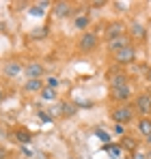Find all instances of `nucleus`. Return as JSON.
<instances>
[{
	"instance_id": "1",
	"label": "nucleus",
	"mask_w": 151,
	"mask_h": 159,
	"mask_svg": "<svg viewBox=\"0 0 151 159\" xmlns=\"http://www.w3.org/2000/svg\"><path fill=\"white\" fill-rule=\"evenodd\" d=\"M97 45H100V37H97L95 32H91V30L82 32V37H80V41H78V50H80V52L89 54V52H93V50H97Z\"/></svg>"
},
{
	"instance_id": "2",
	"label": "nucleus",
	"mask_w": 151,
	"mask_h": 159,
	"mask_svg": "<svg viewBox=\"0 0 151 159\" xmlns=\"http://www.w3.org/2000/svg\"><path fill=\"white\" fill-rule=\"evenodd\" d=\"M134 107L127 106V103H123V106H117L114 110H112V120L114 123H119V125H127L132 118H134Z\"/></svg>"
},
{
	"instance_id": "3",
	"label": "nucleus",
	"mask_w": 151,
	"mask_h": 159,
	"mask_svg": "<svg viewBox=\"0 0 151 159\" xmlns=\"http://www.w3.org/2000/svg\"><path fill=\"white\" fill-rule=\"evenodd\" d=\"M24 73H26V80H41L43 73H46V67L39 60H30V62H26Z\"/></svg>"
},
{
	"instance_id": "4",
	"label": "nucleus",
	"mask_w": 151,
	"mask_h": 159,
	"mask_svg": "<svg viewBox=\"0 0 151 159\" xmlns=\"http://www.w3.org/2000/svg\"><path fill=\"white\" fill-rule=\"evenodd\" d=\"M24 62L22 60H7L4 62V67H2V73L7 75V78H20V73H24Z\"/></svg>"
},
{
	"instance_id": "5",
	"label": "nucleus",
	"mask_w": 151,
	"mask_h": 159,
	"mask_svg": "<svg viewBox=\"0 0 151 159\" xmlns=\"http://www.w3.org/2000/svg\"><path fill=\"white\" fill-rule=\"evenodd\" d=\"M114 60H117L119 65H129V62H134V60H136V50H134V45L129 43L127 48L119 50V52L114 54Z\"/></svg>"
},
{
	"instance_id": "6",
	"label": "nucleus",
	"mask_w": 151,
	"mask_h": 159,
	"mask_svg": "<svg viewBox=\"0 0 151 159\" xmlns=\"http://www.w3.org/2000/svg\"><path fill=\"white\" fill-rule=\"evenodd\" d=\"M123 32H125V24H123V22H110V24L106 26V30H104V34H106L108 41L123 37Z\"/></svg>"
},
{
	"instance_id": "7",
	"label": "nucleus",
	"mask_w": 151,
	"mask_h": 159,
	"mask_svg": "<svg viewBox=\"0 0 151 159\" xmlns=\"http://www.w3.org/2000/svg\"><path fill=\"white\" fill-rule=\"evenodd\" d=\"M134 110H136V112H140V114H147V112H151V95H147V93H140V95L134 99Z\"/></svg>"
},
{
	"instance_id": "8",
	"label": "nucleus",
	"mask_w": 151,
	"mask_h": 159,
	"mask_svg": "<svg viewBox=\"0 0 151 159\" xmlns=\"http://www.w3.org/2000/svg\"><path fill=\"white\" fill-rule=\"evenodd\" d=\"M112 99H114L119 106L127 103V101L132 99V88H129V84H127V86H121V88H112Z\"/></svg>"
},
{
	"instance_id": "9",
	"label": "nucleus",
	"mask_w": 151,
	"mask_h": 159,
	"mask_svg": "<svg viewBox=\"0 0 151 159\" xmlns=\"http://www.w3.org/2000/svg\"><path fill=\"white\" fill-rule=\"evenodd\" d=\"M43 88H46L43 80H26V84H24V90L30 93V95H41Z\"/></svg>"
},
{
	"instance_id": "10",
	"label": "nucleus",
	"mask_w": 151,
	"mask_h": 159,
	"mask_svg": "<svg viewBox=\"0 0 151 159\" xmlns=\"http://www.w3.org/2000/svg\"><path fill=\"white\" fill-rule=\"evenodd\" d=\"M129 45V37H119V39H112V41H108V50L112 54H117L119 50H123V48H127Z\"/></svg>"
},
{
	"instance_id": "11",
	"label": "nucleus",
	"mask_w": 151,
	"mask_h": 159,
	"mask_svg": "<svg viewBox=\"0 0 151 159\" xmlns=\"http://www.w3.org/2000/svg\"><path fill=\"white\" fill-rule=\"evenodd\" d=\"M71 13V2H54V15L56 17H65Z\"/></svg>"
},
{
	"instance_id": "12",
	"label": "nucleus",
	"mask_w": 151,
	"mask_h": 159,
	"mask_svg": "<svg viewBox=\"0 0 151 159\" xmlns=\"http://www.w3.org/2000/svg\"><path fill=\"white\" fill-rule=\"evenodd\" d=\"M127 86V75L125 73H112L110 75V88H121Z\"/></svg>"
},
{
	"instance_id": "13",
	"label": "nucleus",
	"mask_w": 151,
	"mask_h": 159,
	"mask_svg": "<svg viewBox=\"0 0 151 159\" xmlns=\"http://www.w3.org/2000/svg\"><path fill=\"white\" fill-rule=\"evenodd\" d=\"M74 26L78 28V30H82V32H86V28L91 26V17H89V15H76Z\"/></svg>"
},
{
	"instance_id": "14",
	"label": "nucleus",
	"mask_w": 151,
	"mask_h": 159,
	"mask_svg": "<svg viewBox=\"0 0 151 159\" xmlns=\"http://www.w3.org/2000/svg\"><path fill=\"white\" fill-rule=\"evenodd\" d=\"M138 131H140V135L149 138V135H151V118L143 116V118L138 120Z\"/></svg>"
},
{
	"instance_id": "15",
	"label": "nucleus",
	"mask_w": 151,
	"mask_h": 159,
	"mask_svg": "<svg viewBox=\"0 0 151 159\" xmlns=\"http://www.w3.org/2000/svg\"><path fill=\"white\" fill-rule=\"evenodd\" d=\"M13 135H15V140H17V142H24V144H28V142H30V133L24 131V129H17Z\"/></svg>"
},
{
	"instance_id": "16",
	"label": "nucleus",
	"mask_w": 151,
	"mask_h": 159,
	"mask_svg": "<svg viewBox=\"0 0 151 159\" xmlns=\"http://www.w3.org/2000/svg\"><path fill=\"white\" fill-rule=\"evenodd\" d=\"M145 32H147V30H145L143 24H138V22H136V24H132V34H134V37H140V39H143V37H145Z\"/></svg>"
},
{
	"instance_id": "17",
	"label": "nucleus",
	"mask_w": 151,
	"mask_h": 159,
	"mask_svg": "<svg viewBox=\"0 0 151 159\" xmlns=\"http://www.w3.org/2000/svg\"><path fill=\"white\" fill-rule=\"evenodd\" d=\"M41 99H46V101H54V99H56V90H52V88H43V90H41Z\"/></svg>"
},
{
	"instance_id": "18",
	"label": "nucleus",
	"mask_w": 151,
	"mask_h": 159,
	"mask_svg": "<svg viewBox=\"0 0 151 159\" xmlns=\"http://www.w3.org/2000/svg\"><path fill=\"white\" fill-rule=\"evenodd\" d=\"M61 114H63V116H74V114H76V107L69 106V103H61Z\"/></svg>"
},
{
	"instance_id": "19",
	"label": "nucleus",
	"mask_w": 151,
	"mask_h": 159,
	"mask_svg": "<svg viewBox=\"0 0 151 159\" xmlns=\"http://www.w3.org/2000/svg\"><path fill=\"white\" fill-rule=\"evenodd\" d=\"M58 84H61V80L56 78V75H52V78L46 80V88H52V90H56V88H58Z\"/></svg>"
},
{
	"instance_id": "20",
	"label": "nucleus",
	"mask_w": 151,
	"mask_h": 159,
	"mask_svg": "<svg viewBox=\"0 0 151 159\" xmlns=\"http://www.w3.org/2000/svg\"><path fill=\"white\" fill-rule=\"evenodd\" d=\"M30 13H32V15H43V7H41V4H35V7L30 9Z\"/></svg>"
},
{
	"instance_id": "21",
	"label": "nucleus",
	"mask_w": 151,
	"mask_h": 159,
	"mask_svg": "<svg viewBox=\"0 0 151 159\" xmlns=\"http://www.w3.org/2000/svg\"><path fill=\"white\" fill-rule=\"evenodd\" d=\"M46 34H48L46 28H39V30H32V32H30V37H46Z\"/></svg>"
},
{
	"instance_id": "22",
	"label": "nucleus",
	"mask_w": 151,
	"mask_h": 159,
	"mask_svg": "<svg viewBox=\"0 0 151 159\" xmlns=\"http://www.w3.org/2000/svg\"><path fill=\"white\" fill-rule=\"evenodd\" d=\"M114 133H117V135H123V133H125V125H119V123H114Z\"/></svg>"
},
{
	"instance_id": "23",
	"label": "nucleus",
	"mask_w": 151,
	"mask_h": 159,
	"mask_svg": "<svg viewBox=\"0 0 151 159\" xmlns=\"http://www.w3.org/2000/svg\"><path fill=\"white\" fill-rule=\"evenodd\" d=\"M97 135H100L101 140H106V142H110V135H108V133H104V131H97Z\"/></svg>"
},
{
	"instance_id": "24",
	"label": "nucleus",
	"mask_w": 151,
	"mask_h": 159,
	"mask_svg": "<svg viewBox=\"0 0 151 159\" xmlns=\"http://www.w3.org/2000/svg\"><path fill=\"white\" fill-rule=\"evenodd\" d=\"M110 153H112V155H119V148H117L114 144H110Z\"/></svg>"
},
{
	"instance_id": "25",
	"label": "nucleus",
	"mask_w": 151,
	"mask_h": 159,
	"mask_svg": "<svg viewBox=\"0 0 151 159\" xmlns=\"http://www.w3.org/2000/svg\"><path fill=\"white\" fill-rule=\"evenodd\" d=\"M7 157V148H2V146H0V159H4Z\"/></svg>"
},
{
	"instance_id": "26",
	"label": "nucleus",
	"mask_w": 151,
	"mask_h": 159,
	"mask_svg": "<svg viewBox=\"0 0 151 159\" xmlns=\"http://www.w3.org/2000/svg\"><path fill=\"white\" fill-rule=\"evenodd\" d=\"M104 4H106V2H101V0H97V2H93L91 7H97V9H100V7H104Z\"/></svg>"
},
{
	"instance_id": "27",
	"label": "nucleus",
	"mask_w": 151,
	"mask_h": 159,
	"mask_svg": "<svg viewBox=\"0 0 151 159\" xmlns=\"http://www.w3.org/2000/svg\"><path fill=\"white\" fill-rule=\"evenodd\" d=\"M2 99H4V88L0 86V103H2Z\"/></svg>"
},
{
	"instance_id": "28",
	"label": "nucleus",
	"mask_w": 151,
	"mask_h": 159,
	"mask_svg": "<svg viewBox=\"0 0 151 159\" xmlns=\"http://www.w3.org/2000/svg\"><path fill=\"white\" fill-rule=\"evenodd\" d=\"M147 159H151V151H149V153H147Z\"/></svg>"
},
{
	"instance_id": "29",
	"label": "nucleus",
	"mask_w": 151,
	"mask_h": 159,
	"mask_svg": "<svg viewBox=\"0 0 151 159\" xmlns=\"http://www.w3.org/2000/svg\"><path fill=\"white\" fill-rule=\"evenodd\" d=\"M149 82H151V69H149Z\"/></svg>"
},
{
	"instance_id": "30",
	"label": "nucleus",
	"mask_w": 151,
	"mask_h": 159,
	"mask_svg": "<svg viewBox=\"0 0 151 159\" xmlns=\"http://www.w3.org/2000/svg\"><path fill=\"white\" fill-rule=\"evenodd\" d=\"M147 140H149V144H151V135H149V138H147Z\"/></svg>"
}]
</instances>
